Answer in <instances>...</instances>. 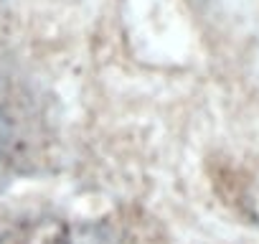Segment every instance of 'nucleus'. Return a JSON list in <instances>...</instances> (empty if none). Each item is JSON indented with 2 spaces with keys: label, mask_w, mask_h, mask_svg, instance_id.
I'll use <instances>...</instances> for the list:
<instances>
[]
</instances>
